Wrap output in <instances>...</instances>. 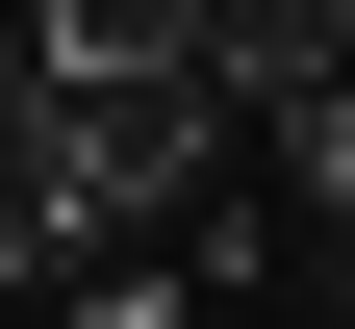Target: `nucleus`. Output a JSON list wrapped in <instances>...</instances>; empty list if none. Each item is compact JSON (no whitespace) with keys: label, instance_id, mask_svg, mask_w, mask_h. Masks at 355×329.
Returning <instances> with one entry per match:
<instances>
[{"label":"nucleus","instance_id":"1","mask_svg":"<svg viewBox=\"0 0 355 329\" xmlns=\"http://www.w3.org/2000/svg\"><path fill=\"white\" fill-rule=\"evenodd\" d=\"M203 102H229V127L355 102V0H203Z\"/></svg>","mask_w":355,"mask_h":329},{"label":"nucleus","instance_id":"2","mask_svg":"<svg viewBox=\"0 0 355 329\" xmlns=\"http://www.w3.org/2000/svg\"><path fill=\"white\" fill-rule=\"evenodd\" d=\"M26 51H203V0H26Z\"/></svg>","mask_w":355,"mask_h":329},{"label":"nucleus","instance_id":"3","mask_svg":"<svg viewBox=\"0 0 355 329\" xmlns=\"http://www.w3.org/2000/svg\"><path fill=\"white\" fill-rule=\"evenodd\" d=\"M0 329H26V278H0Z\"/></svg>","mask_w":355,"mask_h":329}]
</instances>
